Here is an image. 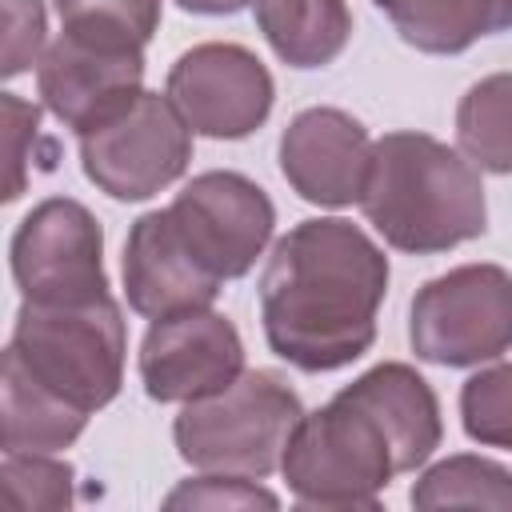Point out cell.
I'll return each mask as SVG.
<instances>
[{"label": "cell", "instance_id": "cell-1", "mask_svg": "<svg viewBox=\"0 0 512 512\" xmlns=\"http://www.w3.org/2000/svg\"><path fill=\"white\" fill-rule=\"evenodd\" d=\"M384 248L344 216L292 224L260 272V328L268 348L308 372H340L376 344L388 296Z\"/></svg>", "mask_w": 512, "mask_h": 512}, {"label": "cell", "instance_id": "cell-2", "mask_svg": "<svg viewBox=\"0 0 512 512\" xmlns=\"http://www.w3.org/2000/svg\"><path fill=\"white\" fill-rule=\"evenodd\" d=\"M356 204L376 236L404 256H440L488 232L480 168L416 128L372 140Z\"/></svg>", "mask_w": 512, "mask_h": 512}, {"label": "cell", "instance_id": "cell-3", "mask_svg": "<svg viewBox=\"0 0 512 512\" xmlns=\"http://www.w3.org/2000/svg\"><path fill=\"white\" fill-rule=\"evenodd\" d=\"M28 372L84 416L120 396L128 364V328L120 300L108 292L84 304H28L20 300L8 340Z\"/></svg>", "mask_w": 512, "mask_h": 512}, {"label": "cell", "instance_id": "cell-4", "mask_svg": "<svg viewBox=\"0 0 512 512\" xmlns=\"http://www.w3.org/2000/svg\"><path fill=\"white\" fill-rule=\"evenodd\" d=\"M304 404L296 388L268 368H244L228 388L180 404L172 444L196 472H232L264 480L280 468L284 440Z\"/></svg>", "mask_w": 512, "mask_h": 512}, {"label": "cell", "instance_id": "cell-5", "mask_svg": "<svg viewBox=\"0 0 512 512\" xmlns=\"http://www.w3.org/2000/svg\"><path fill=\"white\" fill-rule=\"evenodd\" d=\"M276 472L300 508H380L392 476H400L384 428L344 392L300 412Z\"/></svg>", "mask_w": 512, "mask_h": 512}, {"label": "cell", "instance_id": "cell-6", "mask_svg": "<svg viewBox=\"0 0 512 512\" xmlns=\"http://www.w3.org/2000/svg\"><path fill=\"white\" fill-rule=\"evenodd\" d=\"M416 360L440 368H480L512 344V276L504 264H456L416 288L408 308Z\"/></svg>", "mask_w": 512, "mask_h": 512}, {"label": "cell", "instance_id": "cell-7", "mask_svg": "<svg viewBox=\"0 0 512 512\" xmlns=\"http://www.w3.org/2000/svg\"><path fill=\"white\" fill-rule=\"evenodd\" d=\"M80 140L84 176L112 200L140 204L172 188L192 164V128L164 92L140 88L116 116Z\"/></svg>", "mask_w": 512, "mask_h": 512}, {"label": "cell", "instance_id": "cell-8", "mask_svg": "<svg viewBox=\"0 0 512 512\" xmlns=\"http://www.w3.org/2000/svg\"><path fill=\"white\" fill-rule=\"evenodd\" d=\"M8 268L28 304H84L112 292L104 272V228L88 204L48 196L16 224Z\"/></svg>", "mask_w": 512, "mask_h": 512}, {"label": "cell", "instance_id": "cell-9", "mask_svg": "<svg viewBox=\"0 0 512 512\" xmlns=\"http://www.w3.org/2000/svg\"><path fill=\"white\" fill-rule=\"evenodd\" d=\"M168 216L208 276L240 280L256 268L276 232L272 196L244 172L208 168L192 176L168 204Z\"/></svg>", "mask_w": 512, "mask_h": 512}, {"label": "cell", "instance_id": "cell-10", "mask_svg": "<svg viewBox=\"0 0 512 512\" xmlns=\"http://www.w3.org/2000/svg\"><path fill=\"white\" fill-rule=\"evenodd\" d=\"M164 96L184 116L192 136L244 140L272 116L276 80L252 48L232 40H204L172 60Z\"/></svg>", "mask_w": 512, "mask_h": 512}, {"label": "cell", "instance_id": "cell-11", "mask_svg": "<svg viewBox=\"0 0 512 512\" xmlns=\"http://www.w3.org/2000/svg\"><path fill=\"white\" fill-rule=\"evenodd\" d=\"M144 68L136 40L60 28L36 60V92L64 128L84 136L144 88Z\"/></svg>", "mask_w": 512, "mask_h": 512}, {"label": "cell", "instance_id": "cell-12", "mask_svg": "<svg viewBox=\"0 0 512 512\" xmlns=\"http://www.w3.org/2000/svg\"><path fill=\"white\" fill-rule=\"evenodd\" d=\"M136 372L148 400L188 404L228 388L244 372V340L212 304L172 312L148 324L136 352Z\"/></svg>", "mask_w": 512, "mask_h": 512}, {"label": "cell", "instance_id": "cell-13", "mask_svg": "<svg viewBox=\"0 0 512 512\" xmlns=\"http://www.w3.org/2000/svg\"><path fill=\"white\" fill-rule=\"evenodd\" d=\"M372 136L368 128L332 104L300 108L276 144L288 188L316 208H352L368 172Z\"/></svg>", "mask_w": 512, "mask_h": 512}, {"label": "cell", "instance_id": "cell-14", "mask_svg": "<svg viewBox=\"0 0 512 512\" xmlns=\"http://www.w3.org/2000/svg\"><path fill=\"white\" fill-rule=\"evenodd\" d=\"M124 300L136 316L160 320L188 308H208L220 296V280L200 268V260L180 240L168 208H152L132 220L124 240Z\"/></svg>", "mask_w": 512, "mask_h": 512}, {"label": "cell", "instance_id": "cell-15", "mask_svg": "<svg viewBox=\"0 0 512 512\" xmlns=\"http://www.w3.org/2000/svg\"><path fill=\"white\" fill-rule=\"evenodd\" d=\"M340 392L376 416V424L384 428V436L392 444L396 472L424 468L432 460V452L440 448V440H444L440 400H436L432 384L412 364L380 360L368 372H360L352 384H344Z\"/></svg>", "mask_w": 512, "mask_h": 512}, {"label": "cell", "instance_id": "cell-16", "mask_svg": "<svg viewBox=\"0 0 512 512\" xmlns=\"http://www.w3.org/2000/svg\"><path fill=\"white\" fill-rule=\"evenodd\" d=\"M88 428V416L44 388L12 344L0 348V452H64Z\"/></svg>", "mask_w": 512, "mask_h": 512}, {"label": "cell", "instance_id": "cell-17", "mask_svg": "<svg viewBox=\"0 0 512 512\" xmlns=\"http://www.w3.org/2000/svg\"><path fill=\"white\" fill-rule=\"evenodd\" d=\"M392 32L428 56H460L512 24V0H372Z\"/></svg>", "mask_w": 512, "mask_h": 512}, {"label": "cell", "instance_id": "cell-18", "mask_svg": "<svg viewBox=\"0 0 512 512\" xmlns=\"http://www.w3.org/2000/svg\"><path fill=\"white\" fill-rule=\"evenodd\" d=\"M260 36L288 68H324L352 40L348 0H248Z\"/></svg>", "mask_w": 512, "mask_h": 512}, {"label": "cell", "instance_id": "cell-19", "mask_svg": "<svg viewBox=\"0 0 512 512\" xmlns=\"http://www.w3.org/2000/svg\"><path fill=\"white\" fill-rule=\"evenodd\" d=\"M412 508H512V472L476 452H456L424 468V476L408 492Z\"/></svg>", "mask_w": 512, "mask_h": 512}, {"label": "cell", "instance_id": "cell-20", "mask_svg": "<svg viewBox=\"0 0 512 512\" xmlns=\"http://www.w3.org/2000/svg\"><path fill=\"white\" fill-rule=\"evenodd\" d=\"M508 104H512V76L492 72L476 80L460 104H456V148L492 176L512 172V128H508Z\"/></svg>", "mask_w": 512, "mask_h": 512}, {"label": "cell", "instance_id": "cell-21", "mask_svg": "<svg viewBox=\"0 0 512 512\" xmlns=\"http://www.w3.org/2000/svg\"><path fill=\"white\" fill-rule=\"evenodd\" d=\"M76 500V468L56 452H12L0 460V508L60 512Z\"/></svg>", "mask_w": 512, "mask_h": 512}, {"label": "cell", "instance_id": "cell-22", "mask_svg": "<svg viewBox=\"0 0 512 512\" xmlns=\"http://www.w3.org/2000/svg\"><path fill=\"white\" fill-rule=\"evenodd\" d=\"M460 424L468 440L484 448H512V368L508 360H488L460 388Z\"/></svg>", "mask_w": 512, "mask_h": 512}, {"label": "cell", "instance_id": "cell-23", "mask_svg": "<svg viewBox=\"0 0 512 512\" xmlns=\"http://www.w3.org/2000/svg\"><path fill=\"white\" fill-rule=\"evenodd\" d=\"M40 104L0 88V208L28 192L36 144H40Z\"/></svg>", "mask_w": 512, "mask_h": 512}, {"label": "cell", "instance_id": "cell-24", "mask_svg": "<svg viewBox=\"0 0 512 512\" xmlns=\"http://www.w3.org/2000/svg\"><path fill=\"white\" fill-rule=\"evenodd\" d=\"M60 28H80V32H108L124 36L136 44H152L160 32L164 0H52Z\"/></svg>", "mask_w": 512, "mask_h": 512}, {"label": "cell", "instance_id": "cell-25", "mask_svg": "<svg viewBox=\"0 0 512 512\" xmlns=\"http://www.w3.org/2000/svg\"><path fill=\"white\" fill-rule=\"evenodd\" d=\"M44 44H48L44 0H0V80L36 68Z\"/></svg>", "mask_w": 512, "mask_h": 512}, {"label": "cell", "instance_id": "cell-26", "mask_svg": "<svg viewBox=\"0 0 512 512\" xmlns=\"http://www.w3.org/2000/svg\"><path fill=\"white\" fill-rule=\"evenodd\" d=\"M164 508H280V496L268 492L252 476L200 472V476L180 480L164 496Z\"/></svg>", "mask_w": 512, "mask_h": 512}, {"label": "cell", "instance_id": "cell-27", "mask_svg": "<svg viewBox=\"0 0 512 512\" xmlns=\"http://www.w3.org/2000/svg\"><path fill=\"white\" fill-rule=\"evenodd\" d=\"M176 4L192 16H236L240 8H248V0H176Z\"/></svg>", "mask_w": 512, "mask_h": 512}]
</instances>
